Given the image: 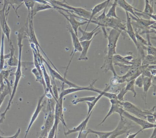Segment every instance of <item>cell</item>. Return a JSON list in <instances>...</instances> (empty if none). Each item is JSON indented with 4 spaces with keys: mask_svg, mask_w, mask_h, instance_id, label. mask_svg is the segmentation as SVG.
<instances>
[{
    "mask_svg": "<svg viewBox=\"0 0 156 138\" xmlns=\"http://www.w3.org/2000/svg\"><path fill=\"white\" fill-rule=\"evenodd\" d=\"M27 36V32H26V28H25V26H24L19 30V33L18 34V45L19 49V58L18 64L17 66V70H16V73H15V81L14 82L13 89L12 91L11 94L10 95V99L9 101L8 106H7V107L6 108L5 110L4 111V112L2 113L1 115V118L0 119V124H1L4 122L6 113H7V112L10 109L11 105L13 98H14L15 93H16V91H17L19 82H20V80L22 77V53L23 47L22 41L23 40L24 38L27 37H26Z\"/></svg>",
    "mask_w": 156,
    "mask_h": 138,
    "instance_id": "1",
    "label": "cell"
},
{
    "mask_svg": "<svg viewBox=\"0 0 156 138\" xmlns=\"http://www.w3.org/2000/svg\"><path fill=\"white\" fill-rule=\"evenodd\" d=\"M122 32L116 30L114 29H111L108 34L107 38L108 41L107 49V54L105 59V62L101 69H104L105 72L110 70L114 74V77L117 76L115 71L114 69L112 58L113 56L116 54L117 44L118 41L119 39Z\"/></svg>",
    "mask_w": 156,
    "mask_h": 138,
    "instance_id": "2",
    "label": "cell"
},
{
    "mask_svg": "<svg viewBox=\"0 0 156 138\" xmlns=\"http://www.w3.org/2000/svg\"><path fill=\"white\" fill-rule=\"evenodd\" d=\"M49 2L52 6L53 8L59 10L68 12L79 16H75V18H80L85 21L90 19L91 12L83 8L72 7L66 2L58 1L57 0H50Z\"/></svg>",
    "mask_w": 156,
    "mask_h": 138,
    "instance_id": "3",
    "label": "cell"
},
{
    "mask_svg": "<svg viewBox=\"0 0 156 138\" xmlns=\"http://www.w3.org/2000/svg\"><path fill=\"white\" fill-rule=\"evenodd\" d=\"M121 106L123 107V109L129 113H131L135 116L146 119H147V115L151 113H153L154 109L152 108L151 109L148 110L143 111L139 109L135 104L128 101H122L119 103Z\"/></svg>",
    "mask_w": 156,
    "mask_h": 138,
    "instance_id": "4",
    "label": "cell"
},
{
    "mask_svg": "<svg viewBox=\"0 0 156 138\" xmlns=\"http://www.w3.org/2000/svg\"><path fill=\"white\" fill-rule=\"evenodd\" d=\"M64 98L59 97L56 101L55 106V109L54 112V123L53 125L55 126L56 130H58V124L60 121L62 122L63 125L67 127L65 120L64 118L63 113V103Z\"/></svg>",
    "mask_w": 156,
    "mask_h": 138,
    "instance_id": "5",
    "label": "cell"
},
{
    "mask_svg": "<svg viewBox=\"0 0 156 138\" xmlns=\"http://www.w3.org/2000/svg\"><path fill=\"white\" fill-rule=\"evenodd\" d=\"M122 116L131 120L135 123L139 125L141 127L142 130L147 129H153L156 127V123H151L144 119L134 116L126 110H124L123 112Z\"/></svg>",
    "mask_w": 156,
    "mask_h": 138,
    "instance_id": "6",
    "label": "cell"
},
{
    "mask_svg": "<svg viewBox=\"0 0 156 138\" xmlns=\"http://www.w3.org/2000/svg\"><path fill=\"white\" fill-rule=\"evenodd\" d=\"M133 127L134 126H132V124L128 122L123 116V118L120 119V121L116 128L112 131V134L109 136V138H117L119 136L126 133L129 129Z\"/></svg>",
    "mask_w": 156,
    "mask_h": 138,
    "instance_id": "7",
    "label": "cell"
},
{
    "mask_svg": "<svg viewBox=\"0 0 156 138\" xmlns=\"http://www.w3.org/2000/svg\"><path fill=\"white\" fill-rule=\"evenodd\" d=\"M96 81L97 80H95L92 83H90L89 86H87V87L80 86V87H77V88H76V87H71V88H69L68 89H66L62 90V92L59 95V97L64 98L65 96H66L68 94L83 90L91 91L94 92H96L98 93H101L102 90L98 89L94 87V84L95 82H96Z\"/></svg>",
    "mask_w": 156,
    "mask_h": 138,
    "instance_id": "8",
    "label": "cell"
},
{
    "mask_svg": "<svg viewBox=\"0 0 156 138\" xmlns=\"http://www.w3.org/2000/svg\"><path fill=\"white\" fill-rule=\"evenodd\" d=\"M109 100H110V103H111L110 109H109V112L107 114L106 116L104 118V119L99 123V125L103 124L110 115H112V114H114V113H118L119 116H120V119L123 117V116H122V113H123V112L125 110L123 109V107L121 106L120 103H119L120 101H119L117 99H111Z\"/></svg>",
    "mask_w": 156,
    "mask_h": 138,
    "instance_id": "9",
    "label": "cell"
},
{
    "mask_svg": "<svg viewBox=\"0 0 156 138\" xmlns=\"http://www.w3.org/2000/svg\"><path fill=\"white\" fill-rule=\"evenodd\" d=\"M43 60L48 67L50 74H51V76L53 79H56L58 80L61 81L63 83H65V84L68 85L70 88H71V87H76V88H77V87H80V86L77 85V84H75V83H73L72 82L69 81L66 79L65 77L62 76L59 72L55 71V70L52 69V67L49 65V63L47 62L44 59V58H43Z\"/></svg>",
    "mask_w": 156,
    "mask_h": 138,
    "instance_id": "10",
    "label": "cell"
},
{
    "mask_svg": "<svg viewBox=\"0 0 156 138\" xmlns=\"http://www.w3.org/2000/svg\"><path fill=\"white\" fill-rule=\"evenodd\" d=\"M105 28H111L116 30L122 32H126V25L122 22V20L119 18H107L106 21Z\"/></svg>",
    "mask_w": 156,
    "mask_h": 138,
    "instance_id": "11",
    "label": "cell"
},
{
    "mask_svg": "<svg viewBox=\"0 0 156 138\" xmlns=\"http://www.w3.org/2000/svg\"><path fill=\"white\" fill-rule=\"evenodd\" d=\"M45 96H46V93H44V94H43V95L41 96V97H40V98H39L37 107H36L34 113L32 116L30 121V123H29V125H28V128H27V130H26V132H25V138H26V137H27V135H28V133H29V131L30 130L34 122L37 119V118H38V116H39L40 113L41 111L43 108L44 106V103H43L42 102Z\"/></svg>",
    "mask_w": 156,
    "mask_h": 138,
    "instance_id": "12",
    "label": "cell"
},
{
    "mask_svg": "<svg viewBox=\"0 0 156 138\" xmlns=\"http://www.w3.org/2000/svg\"><path fill=\"white\" fill-rule=\"evenodd\" d=\"M67 29L68 32H70V34H71L72 42H73V46L74 48L73 51L71 55V56H72V59L70 60L69 65H68L67 67V69H68L70 63H71V61H72V59H73V56H74V54L76 52H81V51H82V49L81 43H80V41L79 40V38H78V36H77L75 34L69 23L68 24V26H67Z\"/></svg>",
    "mask_w": 156,
    "mask_h": 138,
    "instance_id": "13",
    "label": "cell"
},
{
    "mask_svg": "<svg viewBox=\"0 0 156 138\" xmlns=\"http://www.w3.org/2000/svg\"><path fill=\"white\" fill-rule=\"evenodd\" d=\"M58 11L59 13L62 14L66 19L67 20V21L69 22V24L72 27L73 30V31L75 33L77 36H78L77 32H78V28L81 27V26L85 25L86 24H87V22L86 21L85 22H79L77 21L76 19L73 16V14L71 12L66 11V12L69 14V16H68L65 14L64 13H63L62 12L61 10H58Z\"/></svg>",
    "mask_w": 156,
    "mask_h": 138,
    "instance_id": "14",
    "label": "cell"
},
{
    "mask_svg": "<svg viewBox=\"0 0 156 138\" xmlns=\"http://www.w3.org/2000/svg\"><path fill=\"white\" fill-rule=\"evenodd\" d=\"M54 119V112L53 111H51L45 120L42 131L40 134L41 136L39 138H47L48 133L53 125Z\"/></svg>",
    "mask_w": 156,
    "mask_h": 138,
    "instance_id": "15",
    "label": "cell"
},
{
    "mask_svg": "<svg viewBox=\"0 0 156 138\" xmlns=\"http://www.w3.org/2000/svg\"><path fill=\"white\" fill-rule=\"evenodd\" d=\"M126 32L127 33L129 38L132 40L133 42L135 44V46L136 47L137 49H138L139 47V43L137 41L136 39L135 32L132 26V23L131 22V19L129 17V13L126 12Z\"/></svg>",
    "mask_w": 156,
    "mask_h": 138,
    "instance_id": "16",
    "label": "cell"
},
{
    "mask_svg": "<svg viewBox=\"0 0 156 138\" xmlns=\"http://www.w3.org/2000/svg\"><path fill=\"white\" fill-rule=\"evenodd\" d=\"M100 28L99 26L97 25V26L92 31L87 32L86 31L82 29L81 27H79L78 29V31L82 34V36L79 39V41L80 42H82L90 40L94 38L95 35L98 34L100 32V31L98 32V31L100 29Z\"/></svg>",
    "mask_w": 156,
    "mask_h": 138,
    "instance_id": "17",
    "label": "cell"
},
{
    "mask_svg": "<svg viewBox=\"0 0 156 138\" xmlns=\"http://www.w3.org/2000/svg\"><path fill=\"white\" fill-rule=\"evenodd\" d=\"M93 112V111H92L88 115H87L86 118L83 121H82L78 126L74 127V128H73V129H71V130H68L67 131L65 132V135L66 136H67V135H70V134L75 133H79L87 128V123H88V121H89V119H90V117H91V115H92Z\"/></svg>",
    "mask_w": 156,
    "mask_h": 138,
    "instance_id": "18",
    "label": "cell"
},
{
    "mask_svg": "<svg viewBox=\"0 0 156 138\" xmlns=\"http://www.w3.org/2000/svg\"><path fill=\"white\" fill-rule=\"evenodd\" d=\"M106 8L104 9V11H103V12L101 15L96 18L95 20H92L90 21L89 24L91 23H94V24H97L98 26L101 27L105 37L106 38L107 37L108 33H107L106 31V28L105 27V25L107 17H106Z\"/></svg>",
    "mask_w": 156,
    "mask_h": 138,
    "instance_id": "19",
    "label": "cell"
},
{
    "mask_svg": "<svg viewBox=\"0 0 156 138\" xmlns=\"http://www.w3.org/2000/svg\"><path fill=\"white\" fill-rule=\"evenodd\" d=\"M98 35H95L93 39H91L90 40L84 41L80 42L81 46H82V51L81 52V55L78 59L79 61H87L88 60L87 58V52L89 49L90 45L93 42V40L94 39L95 37Z\"/></svg>",
    "mask_w": 156,
    "mask_h": 138,
    "instance_id": "20",
    "label": "cell"
},
{
    "mask_svg": "<svg viewBox=\"0 0 156 138\" xmlns=\"http://www.w3.org/2000/svg\"><path fill=\"white\" fill-rule=\"evenodd\" d=\"M129 15L131 19L134 20L136 22L137 26H138V27H139V28H141V29H148L149 27L156 23L155 21H151L150 20L141 19V18H140L139 17L136 18L135 16H133L130 14H129Z\"/></svg>",
    "mask_w": 156,
    "mask_h": 138,
    "instance_id": "21",
    "label": "cell"
},
{
    "mask_svg": "<svg viewBox=\"0 0 156 138\" xmlns=\"http://www.w3.org/2000/svg\"><path fill=\"white\" fill-rule=\"evenodd\" d=\"M107 3L106 1L103 2H101V3H99V4H97L96 5L94 8L91 10V16H90V19L89 20H87L86 21H87V25L85 31L87 30V29L88 28V25L89 24V22L90 21L92 20L93 19L94 17L98 13H99V12L105 9V8H107L108 7Z\"/></svg>",
    "mask_w": 156,
    "mask_h": 138,
    "instance_id": "22",
    "label": "cell"
},
{
    "mask_svg": "<svg viewBox=\"0 0 156 138\" xmlns=\"http://www.w3.org/2000/svg\"><path fill=\"white\" fill-rule=\"evenodd\" d=\"M117 5L122 8L125 11V12H127L129 14L135 16L136 18H138V16H137L135 13V12L136 11H138V10L132 7L130 4H129L126 0H118Z\"/></svg>",
    "mask_w": 156,
    "mask_h": 138,
    "instance_id": "23",
    "label": "cell"
},
{
    "mask_svg": "<svg viewBox=\"0 0 156 138\" xmlns=\"http://www.w3.org/2000/svg\"><path fill=\"white\" fill-rule=\"evenodd\" d=\"M41 67L42 70L43 75L44 82H45V85H46L47 92H50V94L52 95L53 98L55 99L52 90L51 81L50 76L48 74V72H47L43 62L41 64Z\"/></svg>",
    "mask_w": 156,
    "mask_h": 138,
    "instance_id": "24",
    "label": "cell"
},
{
    "mask_svg": "<svg viewBox=\"0 0 156 138\" xmlns=\"http://www.w3.org/2000/svg\"><path fill=\"white\" fill-rule=\"evenodd\" d=\"M8 8H6V10H5V19H4L3 24L2 25L1 27L2 32L5 34V36L7 37L8 42H10L11 29L7 23V20H8V15H9L11 7L9 6Z\"/></svg>",
    "mask_w": 156,
    "mask_h": 138,
    "instance_id": "25",
    "label": "cell"
},
{
    "mask_svg": "<svg viewBox=\"0 0 156 138\" xmlns=\"http://www.w3.org/2000/svg\"><path fill=\"white\" fill-rule=\"evenodd\" d=\"M152 77H144L143 78V85L142 87L143 89V94H142V99L146 104V99H147V94L150 88L152 85Z\"/></svg>",
    "mask_w": 156,
    "mask_h": 138,
    "instance_id": "26",
    "label": "cell"
},
{
    "mask_svg": "<svg viewBox=\"0 0 156 138\" xmlns=\"http://www.w3.org/2000/svg\"><path fill=\"white\" fill-rule=\"evenodd\" d=\"M53 8L52 6L50 4H41L39 2H35V4L34 6L33 9L30 12V14L33 17H34L38 12L42 11L45 10L50 9Z\"/></svg>",
    "mask_w": 156,
    "mask_h": 138,
    "instance_id": "27",
    "label": "cell"
},
{
    "mask_svg": "<svg viewBox=\"0 0 156 138\" xmlns=\"http://www.w3.org/2000/svg\"><path fill=\"white\" fill-rule=\"evenodd\" d=\"M23 4V0H4V5L3 8L1 10L2 11H5L6 8L9 5H10L14 9L16 12V8L15 5L17 6V9L22 6Z\"/></svg>",
    "mask_w": 156,
    "mask_h": 138,
    "instance_id": "28",
    "label": "cell"
},
{
    "mask_svg": "<svg viewBox=\"0 0 156 138\" xmlns=\"http://www.w3.org/2000/svg\"><path fill=\"white\" fill-rule=\"evenodd\" d=\"M10 51V53L9 54V59L8 61V64L10 66H17L18 64L19 59H17L14 55L15 49L12 45V42H9Z\"/></svg>",
    "mask_w": 156,
    "mask_h": 138,
    "instance_id": "29",
    "label": "cell"
},
{
    "mask_svg": "<svg viewBox=\"0 0 156 138\" xmlns=\"http://www.w3.org/2000/svg\"><path fill=\"white\" fill-rule=\"evenodd\" d=\"M4 39L5 34L2 32V37L1 45L0 49V70H2L4 68V63L5 61V55L4 54Z\"/></svg>",
    "mask_w": 156,
    "mask_h": 138,
    "instance_id": "30",
    "label": "cell"
},
{
    "mask_svg": "<svg viewBox=\"0 0 156 138\" xmlns=\"http://www.w3.org/2000/svg\"><path fill=\"white\" fill-rule=\"evenodd\" d=\"M113 64L115 63H122L127 65H131L134 63V59L132 62H129L127 61L124 57L119 55V54H115L113 56L112 58Z\"/></svg>",
    "mask_w": 156,
    "mask_h": 138,
    "instance_id": "31",
    "label": "cell"
},
{
    "mask_svg": "<svg viewBox=\"0 0 156 138\" xmlns=\"http://www.w3.org/2000/svg\"><path fill=\"white\" fill-rule=\"evenodd\" d=\"M87 132L88 134L91 133L96 134L99 138H108L112 134V131L109 132L98 131L88 128L87 129Z\"/></svg>",
    "mask_w": 156,
    "mask_h": 138,
    "instance_id": "32",
    "label": "cell"
},
{
    "mask_svg": "<svg viewBox=\"0 0 156 138\" xmlns=\"http://www.w3.org/2000/svg\"><path fill=\"white\" fill-rule=\"evenodd\" d=\"M127 82V84L124 88L125 91L127 92L128 91L131 92L133 93V97L135 98L136 96V92L135 89V79L131 80Z\"/></svg>",
    "mask_w": 156,
    "mask_h": 138,
    "instance_id": "33",
    "label": "cell"
},
{
    "mask_svg": "<svg viewBox=\"0 0 156 138\" xmlns=\"http://www.w3.org/2000/svg\"><path fill=\"white\" fill-rule=\"evenodd\" d=\"M142 65H156V56L147 54L141 62Z\"/></svg>",
    "mask_w": 156,
    "mask_h": 138,
    "instance_id": "34",
    "label": "cell"
},
{
    "mask_svg": "<svg viewBox=\"0 0 156 138\" xmlns=\"http://www.w3.org/2000/svg\"><path fill=\"white\" fill-rule=\"evenodd\" d=\"M96 96H88V97H82L74 99L72 101V104L76 105L79 103L86 102H91L94 100L96 98Z\"/></svg>",
    "mask_w": 156,
    "mask_h": 138,
    "instance_id": "35",
    "label": "cell"
},
{
    "mask_svg": "<svg viewBox=\"0 0 156 138\" xmlns=\"http://www.w3.org/2000/svg\"><path fill=\"white\" fill-rule=\"evenodd\" d=\"M11 93H12V92L10 90V88H9V86H8V87L5 88V89L2 91V92L0 93V107L2 105V103L4 101V99L6 98L7 95L9 93H10V94H11Z\"/></svg>",
    "mask_w": 156,
    "mask_h": 138,
    "instance_id": "36",
    "label": "cell"
},
{
    "mask_svg": "<svg viewBox=\"0 0 156 138\" xmlns=\"http://www.w3.org/2000/svg\"><path fill=\"white\" fill-rule=\"evenodd\" d=\"M35 2L33 0H23V4L25 5L28 10V15L30 14V12L33 9Z\"/></svg>",
    "mask_w": 156,
    "mask_h": 138,
    "instance_id": "37",
    "label": "cell"
},
{
    "mask_svg": "<svg viewBox=\"0 0 156 138\" xmlns=\"http://www.w3.org/2000/svg\"><path fill=\"white\" fill-rule=\"evenodd\" d=\"M135 34H136V39L137 42L147 47L148 45V42L146 40L144 39L139 34L138 32H137V31L136 30L135 31Z\"/></svg>",
    "mask_w": 156,
    "mask_h": 138,
    "instance_id": "38",
    "label": "cell"
},
{
    "mask_svg": "<svg viewBox=\"0 0 156 138\" xmlns=\"http://www.w3.org/2000/svg\"><path fill=\"white\" fill-rule=\"evenodd\" d=\"M146 50H147V54L154 56H156V49L152 46L151 43H150L149 44V43H148L146 48Z\"/></svg>",
    "mask_w": 156,
    "mask_h": 138,
    "instance_id": "39",
    "label": "cell"
},
{
    "mask_svg": "<svg viewBox=\"0 0 156 138\" xmlns=\"http://www.w3.org/2000/svg\"><path fill=\"white\" fill-rule=\"evenodd\" d=\"M143 78L144 76L140 74L135 79V85H136L139 88H141L143 85Z\"/></svg>",
    "mask_w": 156,
    "mask_h": 138,
    "instance_id": "40",
    "label": "cell"
},
{
    "mask_svg": "<svg viewBox=\"0 0 156 138\" xmlns=\"http://www.w3.org/2000/svg\"><path fill=\"white\" fill-rule=\"evenodd\" d=\"M103 96L106 97L108 99H109V100L117 99V95L115 93L108 92V91H105Z\"/></svg>",
    "mask_w": 156,
    "mask_h": 138,
    "instance_id": "41",
    "label": "cell"
},
{
    "mask_svg": "<svg viewBox=\"0 0 156 138\" xmlns=\"http://www.w3.org/2000/svg\"><path fill=\"white\" fill-rule=\"evenodd\" d=\"M127 93V92L125 91L124 88V89H122L120 91L119 93L117 95V99L119 101H123V100H124V96H125V94H126Z\"/></svg>",
    "mask_w": 156,
    "mask_h": 138,
    "instance_id": "42",
    "label": "cell"
},
{
    "mask_svg": "<svg viewBox=\"0 0 156 138\" xmlns=\"http://www.w3.org/2000/svg\"><path fill=\"white\" fill-rule=\"evenodd\" d=\"M142 75H143L144 77H152V75H151V73L150 71L148 70L147 69H145V70L143 71L142 72V73H141Z\"/></svg>",
    "mask_w": 156,
    "mask_h": 138,
    "instance_id": "43",
    "label": "cell"
},
{
    "mask_svg": "<svg viewBox=\"0 0 156 138\" xmlns=\"http://www.w3.org/2000/svg\"><path fill=\"white\" fill-rule=\"evenodd\" d=\"M21 132V129L20 128H19L18 129V131H17V133H16V134L13 135V136H9V137H3V136H0V138H18L19 135H20V133Z\"/></svg>",
    "mask_w": 156,
    "mask_h": 138,
    "instance_id": "44",
    "label": "cell"
},
{
    "mask_svg": "<svg viewBox=\"0 0 156 138\" xmlns=\"http://www.w3.org/2000/svg\"><path fill=\"white\" fill-rule=\"evenodd\" d=\"M142 130H139L138 131L136 132V133H129V134H127V135L126 137V138H136V136H137V134H138L140 132L142 131Z\"/></svg>",
    "mask_w": 156,
    "mask_h": 138,
    "instance_id": "45",
    "label": "cell"
},
{
    "mask_svg": "<svg viewBox=\"0 0 156 138\" xmlns=\"http://www.w3.org/2000/svg\"><path fill=\"white\" fill-rule=\"evenodd\" d=\"M156 127L153 128L154 129V130H153V133H152L151 136L150 137V138H156Z\"/></svg>",
    "mask_w": 156,
    "mask_h": 138,
    "instance_id": "46",
    "label": "cell"
},
{
    "mask_svg": "<svg viewBox=\"0 0 156 138\" xmlns=\"http://www.w3.org/2000/svg\"><path fill=\"white\" fill-rule=\"evenodd\" d=\"M107 2V3L108 6L109 3H110V1H111V0H106Z\"/></svg>",
    "mask_w": 156,
    "mask_h": 138,
    "instance_id": "47",
    "label": "cell"
}]
</instances>
